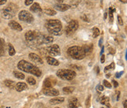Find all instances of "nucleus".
<instances>
[{"instance_id":"nucleus-27","label":"nucleus","mask_w":127,"mask_h":108,"mask_svg":"<svg viewBox=\"0 0 127 108\" xmlns=\"http://www.w3.org/2000/svg\"><path fill=\"white\" fill-rule=\"evenodd\" d=\"M8 47H9V55H10V56H13L14 55H15V53H16V51H15V49H14V47H13V46L12 45L11 43H9L8 44Z\"/></svg>"},{"instance_id":"nucleus-20","label":"nucleus","mask_w":127,"mask_h":108,"mask_svg":"<svg viewBox=\"0 0 127 108\" xmlns=\"http://www.w3.org/2000/svg\"><path fill=\"white\" fill-rule=\"evenodd\" d=\"M82 48H83L86 55H89V54H90L93 51L94 46H93V44H86V45H84L83 47H82Z\"/></svg>"},{"instance_id":"nucleus-5","label":"nucleus","mask_w":127,"mask_h":108,"mask_svg":"<svg viewBox=\"0 0 127 108\" xmlns=\"http://www.w3.org/2000/svg\"><path fill=\"white\" fill-rule=\"evenodd\" d=\"M57 76L62 80L71 81L75 77L76 73L75 71H73L71 70H64V69H62V70H59L57 72Z\"/></svg>"},{"instance_id":"nucleus-40","label":"nucleus","mask_w":127,"mask_h":108,"mask_svg":"<svg viewBox=\"0 0 127 108\" xmlns=\"http://www.w3.org/2000/svg\"><path fill=\"white\" fill-rule=\"evenodd\" d=\"M7 2V0H0V5H4Z\"/></svg>"},{"instance_id":"nucleus-36","label":"nucleus","mask_w":127,"mask_h":108,"mask_svg":"<svg viewBox=\"0 0 127 108\" xmlns=\"http://www.w3.org/2000/svg\"><path fill=\"white\" fill-rule=\"evenodd\" d=\"M123 71H122V72H120V73H115V77L116 78H119L120 77H121V75L123 74Z\"/></svg>"},{"instance_id":"nucleus-4","label":"nucleus","mask_w":127,"mask_h":108,"mask_svg":"<svg viewBox=\"0 0 127 108\" xmlns=\"http://www.w3.org/2000/svg\"><path fill=\"white\" fill-rule=\"evenodd\" d=\"M17 10V6L13 3H10L2 10V17L5 19H11L15 16Z\"/></svg>"},{"instance_id":"nucleus-31","label":"nucleus","mask_w":127,"mask_h":108,"mask_svg":"<svg viewBox=\"0 0 127 108\" xmlns=\"http://www.w3.org/2000/svg\"><path fill=\"white\" fill-rule=\"evenodd\" d=\"M115 69V63H111V65L107 66L104 68V72H107V70H112Z\"/></svg>"},{"instance_id":"nucleus-49","label":"nucleus","mask_w":127,"mask_h":108,"mask_svg":"<svg viewBox=\"0 0 127 108\" xmlns=\"http://www.w3.org/2000/svg\"><path fill=\"white\" fill-rule=\"evenodd\" d=\"M104 20H106V18H107V12L104 13Z\"/></svg>"},{"instance_id":"nucleus-8","label":"nucleus","mask_w":127,"mask_h":108,"mask_svg":"<svg viewBox=\"0 0 127 108\" xmlns=\"http://www.w3.org/2000/svg\"><path fill=\"white\" fill-rule=\"evenodd\" d=\"M46 51L50 54V55H53V56L61 55V49L57 44H53L51 47H48Z\"/></svg>"},{"instance_id":"nucleus-48","label":"nucleus","mask_w":127,"mask_h":108,"mask_svg":"<svg viewBox=\"0 0 127 108\" xmlns=\"http://www.w3.org/2000/svg\"><path fill=\"white\" fill-rule=\"evenodd\" d=\"M104 51V47H102V50H101V52H100V54H101V55H102V54H103Z\"/></svg>"},{"instance_id":"nucleus-52","label":"nucleus","mask_w":127,"mask_h":108,"mask_svg":"<svg viewBox=\"0 0 127 108\" xmlns=\"http://www.w3.org/2000/svg\"><path fill=\"white\" fill-rule=\"evenodd\" d=\"M101 108H106V107H101Z\"/></svg>"},{"instance_id":"nucleus-29","label":"nucleus","mask_w":127,"mask_h":108,"mask_svg":"<svg viewBox=\"0 0 127 108\" xmlns=\"http://www.w3.org/2000/svg\"><path fill=\"white\" fill-rule=\"evenodd\" d=\"M113 10L115 9L112 8V6H111L109 8V17H110V23L112 24L114 21V17H113Z\"/></svg>"},{"instance_id":"nucleus-11","label":"nucleus","mask_w":127,"mask_h":108,"mask_svg":"<svg viewBox=\"0 0 127 108\" xmlns=\"http://www.w3.org/2000/svg\"><path fill=\"white\" fill-rule=\"evenodd\" d=\"M28 57L30 58V59L32 62L37 63V64H42V63H43L42 58L39 57L38 55H36V54H35V53H30V54H29Z\"/></svg>"},{"instance_id":"nucleus-14","label":"nucleus","mask_w":127,"mask_h":108,"mask_svg":"<svg viewBox=\"0 0 127 108\" xmlns=\"http://www.w3.org/2000/svg\"><path fill=\"white\" fill-rule=\"evenodd\" d=\"M68 107L69 108H77L79 107V103L77 98H71L68 101Z\"/></svg>"},{"instance_id":"nucleus-38","label":"nucleus","mask_w":127,"mask_h":108,"mask_svg":"<svg viewBox=\"0 0 127 108\" xmlns=\"http://www.w3.org/2000/svg\"><path fill=\"white\" fill-rule=\"evenodd\" d=\"M104 61H105V56L104 55H101V58H100L101 63H104Z\"/></svg>"},{"instance_id":"nucleus-6","label":"nucleus","mask_w":127,"mask_h":108,"mask_svg":"<svg viewBox=\"0 0 127 108\" xmlns=\"http://www.w3.org/2000/svg\"><path fill=\"white\" fill-rule=\"evenodd\" d=\"M78 28H79V22L75 20L71 21L65 29V32L67 34V36H71L73 33H75Z\"/></svg>"},{"instance_id":"nucleus-50","label":"nucleus","mask_w":127,"mask_h":108,"mask_svg":"<svg viewBox=\"0 0 127 108\" xmlns=\"http://www.w3.org/2000/svg\"><path fill=\"white\" fill-rule=\"evenodd\" d=\"M56 1H57V2H58L59 3H61V2L64 1V0H56Z\"/></svg>"},{"instance_id":"nucleus-30","label":"nucleus","mask_w":127,"mask_h":108,"mask_svg":"<svg viewBox=\"0 0 127 108\" xmlns=\"http://www.w3.org/2000/svg\"><path fill=\"white\" fill-rule=\"evenodd\" d=\"M27 82H28L30 85H35V83H36L35 80L34 79L33 77H28V79H27Z\"/></svg>"},{"instance_id":"nucleus-46","label":"nucleus","mask_w":127,"mask_h":108,"mask_svg":"<svg viewBox=\"0 0 127 108\" xmlns=\"http://www.w3.org/2000/svg\"><path fill=\"white\" fill-rule=\"evenodd\" d=\"M96 73H100V69H99V67H96Z\"/></svg>"},{"instance_id":"nucleus-33","label":"nucleus","mask_w":127,"mask_h":108,"mask_svg":"<svg viewBox=\"0 0 127 108\" xmlns=\"http://www.w3.org/2000/svg\"><path fill=\"white\" fill-rule=\"evenodd\" d=\"M70 67L72 68L73 70H81L82 69L81 66H75V65H71Z\"/></svg>"},{"instance_id":"nucleus-35","label":"nucleus","mask_w":127,"mask_h":108,"mask_svg":"<svg viewBox=\"0 0 127 108\" xmlns=\"http://www.w3.org/2000/svg\"><path fill=\"white\" fill-rule=\"evenodd\" d=\"M33 2V0H25V5L26 6H29Z\"/></svg>"},{"instance_id":"nucleus-25","label":"nucleus","mask_w":127,"mask_h":108,"mask_svg":"<svg viewBox=\"0 0 127 108\" xmlns=\"http://www.w3.org/2000/svg\"><path fill=\"white\" fill-rule=\"evenodd\" d=\"M43 12L45 13L46 14H47V15H50V16H54L56 15L57 12L55 10H53V9H45L43 10Z\"/></svg>"},{"instance_id":"nucleus-10","label":"nucleus","mask_w":127,"mask_h":108,"mask_svg":"<svg viewBox=\"0 0 127 108\" xmlns=\"http://www.w3.org/2000/svg\"><path fill=\"white\" fill-rule=\"evenodd\" d=\"M43 94L48 96H57L59 95V92L57 89H54L53 88H43Z\"/></svg>"},{"instance_id":"nucleus-41","label":"nucleus","mask_w":127,"mask_h":108,"mask_svg":"<svg viewBox=\"0 0 127 108\" xmlns=\"http://www.w3.org/2000/svg\"><path fill=\"white\" fill-rule=\"evenodd\" d=\"M97 88H98V89H99L100 92H102V91L104 90V87H103V86H101V85H99Z\"/></svg>"},{"instance_id":"nucleus-44","label":"nucleus","mask_w":127,"mask_h":108,"mask_svg":"<svg viewBox=\"0 0 127 108\" xmlns=\"http://www.w3.org/2000/svg\"><path fill=\"white\" fill-rule=\"evenodd\" d=\"M90 96L88 97V100H87V102H86V105L89 106L90 105Z\"/></svg>"},{"instance_id":"nucleus-47","label":"nucleus","mask_w":127,"mask_h":108,"mask_svg":"<svg viewBox=\"0 0 127 108\" xmlns=\"http://www.w3.org/2000/svg\"><path fill=\"white\" fill-rule=\"evenodd\" d=\"M119 1H120L121 2H123V3H126V2H127V0H119Z\"/></svg>"},{"instance_id":"nucleus-15","label":"nucleus","mask_w":127,"mask_h":108,"mask_svg":"<svg viewBox=\"0 0 127 108\" xmlns=\"http://www.w3.org/2000/svg\"><path fill=\"white\" fill-rule=\"evenodd\" d=\"M30 10L33 13H42V8L40 6V5L38 2H35L30 8Z\"/></svg>"},{"instance_id":"nucleus-51","label":"nucleus","mask_w":127,"mask_h":108,"mask_svg":"<svg viewBox=\"0 0 127 108\" xmlns=\"http://www.w3.org/2000/svg\"><path fill=\"white\" fill-rule=\"evenodd\" d=\"M110 76H111L110 74H107V76H106V77H110Z\"/></svg>"},{"instance_id":"nucleus-34","label":"nucleus","mask_w":127,"mask_h":108,"mask_svg":"<svg viewBox=\"0 0 127 108\" xmlns=\"http://www.w3.org/2000/svg\"><path fill=\"white\" fill-rule=\"evenodd\" d=\"M118 21L120 25H123V19H122L121 16H118Z\"/></svg>"},{"instance_id":"nucleus-26","label":"nucleus","mask_w":127,"mask_h":108,"mask_svg":"<svg viewBox=\"0 0 127 108\" xmlns=\"http://www.w3.org/2000/svg\"><path fill=\"white\" fill-rule=\"evenodd\" d=\"M13 75L15 76V77L18 78V79H21V80L24 79V77H25V76H24V74L23 73L18 72V71H14L13 72Z\"/></svg>"},{"instance_id":"nucleus-7","label":"nucleus","mask_w":127,"mask_h":108,"mask_svg":"<svg viewBox=\"0 0 127 108\" xmlns=\"http://www.w3.org/2000/svg\"><path fill=\"white\" fill-rule=\"evenodd\" d=\"M19 19L22 21H25L27 23H32L34 21V17L31 13L27 10H22L19 13Z\"/></svg>"},{"instance_id":"nucleus-13","label":"nucleus","mask_w":127,"mask_h":108,"mask_svg":"<svg viewBox=\"0 0 127 108\" xmlns=\"http://www.w3.org/2000/svg\"><path fill=\"white\" fill-rule=\"evenodd\" d=\"M70 7L71 6H69V5L63 4V3H58V4H56L54 6V8L57 9V10H59V11H61V12L67 10L68 9H70Z\"/></svg>"},{"instance_id":"nucleus-16","label":"nucleus","mask_w":127,"mask_h":108,"mask_svg":"<svg viewBox=\"0 0 127 108\" xmlns=\"http://www.w3.org/2000/svg\"><path fill=\"white\" fill-rule=\"evenodd\" d=\"M28 88V86L24 82H19L17 84L15 85V89L17 91V92H22V91H24L26 90Z\"/></svg>"},{"instance_id":"nucleus-53","label":"nucleus","mask_w":127,"mask_h":108,"mask_svg":"<svg viewBox=\"0 0 127 108\" xmlns=\"http://www.w3.org/2000/svg\"><path fill=\"white\" fill-rule=\"evenodd\" d=\"M55 108H59V107H55Z\"/></svg>"},{"instance_id":"nucleus-21","label":"nucleus","mask_w":127,"mask_h":108,"mask_svg":"<svg viewBox=\"0 0 127 108\" xmlns=\"http://www.w3.org/2000/svg\"><path fill=\"white\" fill-rule=\"evenodd\" d=\"M42 43H50L53 41V38L50 36H46V35H42Z\"/></svg>"},{"instance_id":"nucleus-28","label":"nucleus","mask_w":127,"mask_h":108,"mask_svg":"<svg viewBox=\"0 0 127 108\" xmlns=\"http://www.w3.org/2000/svg\"><path fill=\"white\" fill-rule=\"evenodd\" d=\"M99 35H100V30H99V28H96V27H94V28H93V37H94V38H96Z\"/></svg>"},{"instance_id":"nucleus-23","label":"nucleus","mask_w":127,"mask_h":108,"mask_svg":"<svg viewBox=\"0 0 127 108\" xmlns=\"http://www.w3.org/2000/svg\"><path fill=\"white\" fill-rule=\"evenodd\" d=\"M4 84L8 88H15V83H14V81H13L11 80H6L4 81Z\"/></svg>"},{"instance_id":"nucleus-19","label":"nucleus","mask_w":127,"mask_h":108,"mask_svg":"<svg viewBox=\"0 0 127 108\" xmlns=\"http://www.w3.org/2000/svg\"><path fill=\"white\" fill-rule=\"evenodd\" d=\"M100 104H103V105H104V106H106L107 107H111L110 103H109V101H110L109 97H107V96H103L100 99Z\"/></svg>"},{"instance_id":"nucleus-37","label":"nucleus","mask_w":127,"mask_h":108,"mask_svg":"<svg viewBox=\"0 0 127 108\" xmlns=\"http://www.w3.org/2000/svg\"><path fill=\"white\" fill-rule=\"evenodd\" d=\"M82 20H83L84 21H87V22H89V19H88V17L86 16V15H83V16H82V17H81Z\"/></svg>"},{"instance_id":"nucleus-12","label":"nucleus","mask_w":127,"mask_h":108,"mask_svg":"<svg viewBox=\"0 0 127 108\" xmlns=\"http://www.w3.org/2000/svg\"><path fill=\"white\" fill-rule=\"evenodd\" d=\"M9 26L12 29H13V30L19 31V32L22 31V27H21V25L18 22H17V21H10L9 22Z\"/></svg>"},{"instance_id":"nucleus-1","label":"nucleus","mask_w":127,"mask_h":108,"mask_svg":"<svg viewBox=\"0 0 127 108\" xmlns=\"http://www.w3.org/2000/svg\"><path fill=\"white\" fill-rule=\"evenodd\" d=\"M17 67L19 70H21L24 72H26L28 73L35 75L36 77H40L42 75V71L35 65L28 62L25 60H21L18 62Z\"/></svg>"},{"instance_id":"nucleus-42","label":"nucleus","mask_w":127,"mask_h":108,"mask_svg":"<svg viewBox=\"0 0 127 108\" xmlns=\"http://www.w3.org/2000/svg\"><path fill=\"white\" fill-rule=\"evenodd\" d=\"M109 50H110V53H111V54H115V49H113V48H110L109 49Z\"/></svg>"},{"instance_id":"nucleus-17","label":"nucleus","mask_w":127,"mask_h":108,"mask_svg":"<svg viewBox=\"0 0 127 108\" xmlns=\"http://www.w3.org/2000/svg\"><path fill=\"white\" fill-rule=\"evenodd\" d=\"M64 101V97H57V98H53V99L50 100V104L51 105H57V104H60L61 103Z\"/></svg>"},{"instance_id":"nucleus-45","label":"nucleus","mask_w":127,"mask_h":108,"mask_svg":"<svg viewBox=\"0 0 127 108\" xmlns=\"http://www.w3.org/2000/svg\"><path fill=\"white\" fill-rule=\"evenodd\" d=\"M102 42H103V39H100V41H99V46L100 47H101L102 46Z\"/></svg>"},{"instance_id":"nucleus-3","label":"nucleus","mask_w":127,"mask_h":108,"mask_svg":"<svg viewBox=\"0 0 127 108\" xmlns=\"http://www.w3.org/2000/svg\"><path fill=\"white\" fill-rule=\"evenodd\" d=\"M67 55L71 58L76 60L83 59L86 56V53L82 47L79 46H72L67 49Z\"/></svg>"},{"instance_id":"nucleus-18","label":"nucleus","mask_w":127,"mask_h":108,"mask_svg":"<svg viewBox=\"0 0 127 108\" xmlns=\"http://www.w3.org/2000/svg\"><path fill=\"white\" fill-rule=\"evenodd\" d=\"M46 61L48 62V64H50L51 66H59V62H58L57 59H55L54 58L47 57L46 58Z\"/></svg>"},{"instance_id":"nucleus-9","label":"nucleus","mask_w":127,"mask_h":108,"mask_svg":"<svg viewBox=\"0 0 127 108\" xmlns=\"http://www.w3.org/2000/svg\"><path fill=\"white\" fill-rule=\"evenodd\" d=\"M57 84V80L54 77H48L43 82V88H53V85H55Z\"/></svg>"},{"instance_id":"nucleus-43","label":"nucleus","mask_w":127,"mask_h":108,"mask_svg":"<svg viewBox=\"0 0 127 108\" xmlns=\"http://www.w3.org/2000/svg\"><path fill=\"white\" fill-rule=\"evenodd\" d=\"M123 106H124V108H127V100H125L124 103H123Z\"/></svg>"},{"instance_id":"nucleus-2","label":"nucleus","mask_w":127,"mask_h":108,"mask_svg":"<svg viewBox=\"0 0 127 108\" xmlns=\"http://www.w3.org/2000/svg\"><path fill=\"white\" fill-rule=\"evenodd\" d=\"M45 25L48 32L52 35L60 36L62 34V24L59 20H49Z\"/></svg>"},{"instance_id":"nucleus-39","label":"nucleus","mask_w":127,"mask_h":108,"mask_svg":"<svg viewBox=\"0 0 127 108\" xmlns=\"http://www.w3.org/2000/svg\"><path fill=\"white\" fill-rule=\"evenodd\" d=\"M112 82H113V84H114V87L115 88H117L119 86V84H118V82L115 81H112Z\"/></svg>"},{"instance_id":"nucleus-22","label":"nucleus","mask_w":127,"mask_h":108,"mask_svg":"<svg viewBox=\"0 0 127 108\" xmlns=\"http://www.w3.org/2000/svg\"><path fill=\"white\" fill-rule=\"evenodd\" d=\"M5 54V42L2 39L0 38V56Z\"/></svg>"},{"instance_id":"nucleus-32","label":"nucleus","mask_w":127,"mask_h":108,"mask_svg":"<svg viewBox=\"0 0 127 108\" xmlns=\"http://www.w3.org/2000/svg\"><path fill=\"white\" fill-rule=\"evenodd\" d=\"M103 84H104V87H106V88H111V83H110V82H108L107 81H106V80H104V81H103Z\"/></svg>"},{"instance_id":"nucleus-24","label":"nucleus","mask_w":127,"mask_h":108,"mask_svg":"<svg viewBox=\"0 0 127 108\" xmlns=\"http://www.w3.org/2000/svg\"><path fill=\"white\" fill-rule=\"evenodd\" d=\"M75 90V88L74 87H71V86H68V87H64L63 88V92L65 94H70V93H72Z\"/></svg>"}]
</instances>
